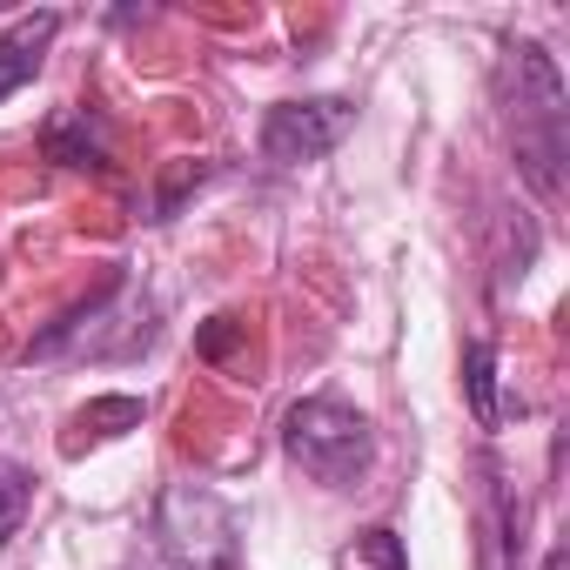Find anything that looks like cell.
Listing matches in <instances>:
<instances>
[{"mask_svg": "<svg viewBox=\"0 0 570 570\" xmlns=\"http://www.w3.org/2000/svg\"><path fill=\"white\" fill-rule=\"evenodd\" d=\"M503 101H510V141H517V168L523 181L557 202L563 195V155H570V95L557 61L543 55V41H510L503 48Z\"/></svg>", "mask_w": 570, "mask_h": 570, "instance_id": "obj_1", "label": "cell"}, {"mask_svg": "<svg viewBox=\"0 0 570 570\" xmlns=\"http://www.w3.org/2000/svg\"><path fill=\"white\" fill-rule=\"evenodd\" d=\"M282 450H289V463L303 476H316L323 490H356L376 463L370 416L343 396H303L282 416Z\"/></svg>", "mask_w": 570, "mask_h": 570, "instance_id": "obj_2", "label": "cell"}, {"mask_svg": "<svg viewBox=\"0 0 570 570\" xmlns=\"http://www.w3.org/2000/svg\"><path fill=\"white\" fill-rule=\"evenodd\" d=\"M350 128H356V108L336 101V95H323V101H282L262 121V155L282 161V168H303V161H323Z\"/></svg>", "mask_w": 570, "mask_h": 570, "instance_id": "obj_3", "label": "cell"}, {"mask_svg": "<svg viewBox=\"0 0 570 570\" xmlns=\"http://www.w3.org/2000/svg\"><path fill=\"white\" fill-rule=\"evenodd\" d=\"M55 35H61V14H55V8L21 14L8 35H0V101L21 95V88L41 75V61H48V41H55Z\"/></svg>", "mask_w": 570, "mask_h": 570, "instance_id": "obj_4", "label": "cell"}, {"mask_svg": "<svg viewBox=\"0 0 570 570\" xmlns=\"http://www.w3.org/2000/svg\"><path fill=\"white\" fill-rule=\"evenodd\" d=\"M141 423V396H95L88 410H75V436H68V456L81 450V443H108V436H128Z\"/></svg>", "mask_w": 570, "mask_h": 570, "instance_id": "obj_5", "label": "cell"}, {"mask_svg": "<svg viewBox=\"0 0 570 570\" xmlns=\"http://www.w3.org/2000/svg\"><path fill=\"white\" fill-rule=\"evenodd\" d=\"M48 155H55L61 168H101V161H108V148H101V135L88 128V115H61V121L48 128Z\"/></svg>", "mask_w": 570, "mask_h": 570, "instance_id": "obj_6", "label": "cell"}, {"mask_svg": "<svg viewBox=\"0 0 570 570\" xmlns=\"http://www.w3.org/2000/svg\"><path fill=\"white\" fill-rule=\"evenodd\" d=\"M463 383H470V410H476V423L483 430H497V350L490 343H470L463 350Z\"/></svg>", "mask_w": 570, "mask_h": 570, "instance_id": "obj_7", "label": "cell"}, {"mask_svg": "<svg viewBox=\"0 0 570 570\" xmlns=\"http://www.w3.org/2000/svg\"><path fill=\"white\" fill-rule=\"evenodd\" d=\"M28 503H35V476H28L21 463H0V543H8V537L21 530Z\"/></svg>", "mask_w": 570, "mask_h": 570, "instance_id": "obj_8", "label": "cell"}, {"mask_svg": "<svg viewBox=\"0 0 570 570\" xmlns=\"http://www.w3.org/2000/svg\"><path fill=\"white\" fill-rule=\"evenodd\" d=\"M228 343H235V316H215V330L202 336V356H228Z\"/></svg>", "mask_w": 570, "mask_h": 570, "instance_id": "obj_9", "label": "cell"}, {"mask_svg": "<svg viewBox=\"0 0 570 570\" xmlns=\"http://www.w3.org/2000/svg\"><path fill=\"white\" fill-rule=\"evenodd\" d=\"M543 570H563V550H550V557H543Z\"/></svg>", "mask_w": 570, "mask_h": 570, "instance_id": "obj_10", "label": "cell"}]
</instances>
